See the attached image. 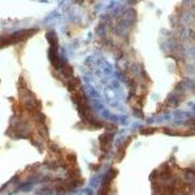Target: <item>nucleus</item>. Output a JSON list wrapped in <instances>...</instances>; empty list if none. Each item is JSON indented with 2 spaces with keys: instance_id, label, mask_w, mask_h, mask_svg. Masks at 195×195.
Instances as JSON below:
<instances>
[{
  "instance_id": "1",
  "label": "nucleus",
  "mask_w": 195,
  "mask_h": 195,
  "mask_svg": "<svg viewBox=\"0 0 195 195\" xmlns=\"http://www.w3.org/2000/svg\"><path fill=\"white\" fill-rule=\"evenodd\" d=\"M112 138L113 135L112 134H104V135H100V146H101V150L104 151H108L109 147H111V142H112Z\"/></svg>"
}]
</instances>
